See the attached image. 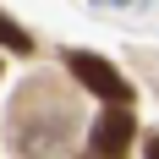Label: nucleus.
<instances>
[{"mask_svg": "<svg viewBox=\"0 0 159 159\" xmlns=\"http://www.w3.org/2000/svg\"><path fill=\"white\" fill-rule=\"evenodd\" d=\"M0 44H6V49H16V55H28V49H33V39H28L22 28H16V22H11L6 11H0Z\"/></svg>", "mask_w": 159, "mask_h": 159, "instance_id": "3", "label": "nucleus"}, {"mask_svg": "<svg viewBox=\"0 0 159 159\" xmlns=\"http://www.w3.org/2000/svg\"><path fill=\"white\" fill-rule=\"evenodd\" d=\"M66 66H71V77H77L88 93H99L104 104H132V82L121 77L104 55H93V49H66Z\"/></svg>", "mask_w": 159, "mask_h": 159, "instance_id": "1", "label": "nucleus"}, {"mask_svg": "<svg viewBox=\"0 0 159 159\" xmlns=\"http://www.w3.org/2000/svg\"><path fill=\"white\" fill-rule=\"evenodd\" d=\"M132 137H137V115H132V104H110V110L93 121L82 154H88V159H121V154L132 148Z\"/></svg>", "mask_w": 159, "mask_h": 159, "instance_id": "2", "label": "nucleus"}, {"mask_svg": "<svg viewBox=\"0 0 159 159\" xmlns=\"http://www.w3.org/2000/svg\"><path fill=\"white\" fill-rule=\"evenodd\" d=\"M148 159H159V137H148Z\"/></svg>", "mask_w": 159, "mask_h": 159, "instance_id": "4", "label": "nucleus"}]
</instances>
